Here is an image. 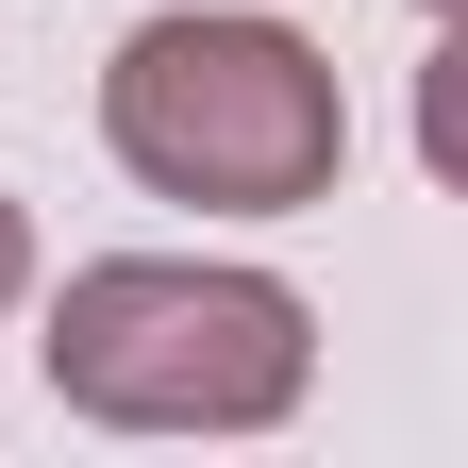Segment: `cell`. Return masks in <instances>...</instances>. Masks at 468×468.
<instances>
[{"instance_id": "cell-3", "label": "cell", "mask_w": 468, "mask_h": 468, "mask_svg": "<svg viewBox=\"0 0 468 468\" xmlns=\"http://www.w3.org/2000/svg\"><path fill=\"white\" fill-rule=\"evenodd\" d=\"M17 302H34V201L0 185V318H17Z\"/></svg>"}, {"instance_id": "cell-1", "label": "cell", "mask_w": 468, "mask_h": 468, "mask_svg": "<svg viewBox=\"0 0 468 468\" xmlns=\"http://www.w3.org/2000/svg\"><path fill=\"white\" fill-rule=\"evenodd\" d=\"M34 368L101 435H268L318 385V302L284 268H218V251H101L50 284Z\"/></svg>"}, {"instance_id": "cell-2", "label": "cell", "mask_w": 468, "mask_h": 468, "mask_svg": "<svg viewBox=\"0 0 468 468\" xmlns=\"http://www.w3.org/2000/svg\"><path fill=\"white\" fill-rule=\"evenodd\" d=\"M101 151L151 201L201 218H302L351 167V84L284 17H134L101 68Z\"/></svg>"}]
</instances>
